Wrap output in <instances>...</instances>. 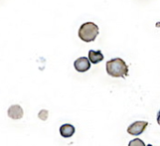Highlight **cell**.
Returning a JSON list of instances; mask_svg holds the SVG:
<instances>
[{
    "label": "cell",
    "mask_w": 160,
    "mask_h": 146,
    "mask_svg": "<svg viewBox=\"0 0 160 146\" xmlns=\"http://www.w3.org/2000/svg\"><path fill=\"white\" fill-rule=\"evenodd\" d=\"M107 73L113 78H126L128 75V67L121 58H113L106 64Z\"/></svg>",
    "instance_id": "obj_1"
},
{
    "label": "cell",
    "mask_w": 160,
    "mask_h": 146,
    "mask_svg": "<svg viewBox=\"0 0 160 146\" xmlns=\"http://www.w3.org/2000/svg\"><path fill=\"white\" fill-rule=\"evenodd\" d=\"M147 146H153L152 144H149V145H147Z\"/></svg>",
    "instance_id": "obj_10"
},
{
    "label": "cell",
    "mask_w": 160,
    "mask_h": 146,
    "mask_svg": "<svg viewBox=\"0 0 160 146\" xmlns=\"http://www.w3.org/2000/svg\"><path fill=\"white\" fill-rule=\"evenodd\" d=\"M98 35V27L94 23H83L79 30V37L85 42H91L96 39Z\"/></svg>",
    "instance_id": "obj_2"
},
{
    "label": "cell",
    "mask_w": 160,
    "mask_h": 146,
    "mask_svg": "<svg viewBox=\"0 0 160 146\" xmlns=\"http://www.w3.org/2000/svg\"><path fill=\"white\" fill-rule=\"evenodd\" d=\"M147 126H148V122H145V121L135 122L128 128V133L133 136H139L144 132Z\"/></svg>",
    "instance_id": "obj_3"
},
{
    "label": "cell",
    "mask_w": 160,
    "mask_h": 146,
    "mask_svg": "<svg viewBox=\"0 0 160 146\" xmlns=\"http://www.w3.org/2000/svg\"><path fill=\"white\" fill-rule=\"evenodd\" d=\"M157 119H158V125L160 126V111L158 112V117H157Z\"/></svg>",
    "instance_id": "obj_9"
},
{
    "label": "cell",
    "mask_w": 160,
    "mask_h": 146,
    "mask_svg": "<svg viewBox=\"0 0 160 146\" xmlns=\"http://www.w3.org/2000/svg\"><path fill=\"white\" fill-rule=\"evenodd\" d=\"M88 56H89V60L93 64H98V63L101 62L103 60V58H104L101 51H93V50H90L89 53H88Z\"/></svg>",
    "instance_id": "obj_7"
},
{
    "label": "cell",
    "mask_w": 160,
    "mask_h": 146,
    "mask_svg": "<svg viewBox=\"0 0 160 146\" xmlns=\"http://www.w3.org/2000/svg\"><path fill=\"white\" fill-rule=\"evenodd\" d=\"M128 146H145V143L141 139H134L129 142Z\"/></svg>",
    "instance_id": "obj_8"
},
{
    "label": "cell",
    "mask_w": 160,
    "mask_h": 146,
    "mask_svg": "<svg viewBox=\"0 0 160 146\" xmlns=\"http://www.w3.org/2000/svg\"><path fill=\"white\" fill-rule=\"evenodd\" d=\"M59 131L63 138H70L75 133V128L70 124H65L60 127Z\"/></svg>",
    "instance_id": "obj_6"
},
{
    "label": "cell",
    "mask_w": 160,
    "mask_h": 146,
    "mask_svg": "<svg viewBox=\"0 0 160 146\" xmlns=\"http://www.w3.org/2000/svg\"><path fill=\"white\" fill-rule=\"evenodd\" d=\"M90 62L91 61H89V59L86 57H80L77 60H75L74 68L79 72H85L91 68Z\"/></svg>",
    "instance_id": "obj_4"
},
{
    "label": "cell",
    "mask_w": 160,
    "mask_h": 146,
    "mask_svg": "<svg viewBox=\"0 0 160 146\" xmlns=\"http://www.w3.org/2000/svg\"><path fill=\"white\" fill-rule=\"evenodd\" d=\"M8 115L12 119H21L23 115V111L20 105H12L8 111Z\"/></svg>",
    "instance_id": "obj_5"
}]
</instances>
